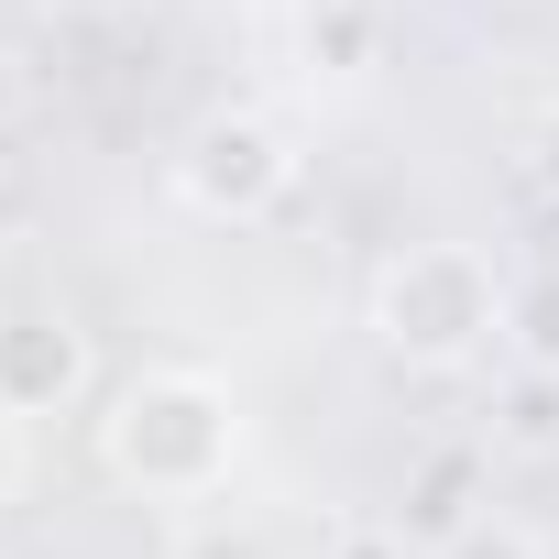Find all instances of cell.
<instances>
[{
  "instance_id": "ba28073f",
  "label": "cell",
  "mask_w": 559,
  "mask_h": 559,
  "mask_svg": "<svg viewBox=\"0 0 559 559\" xmlns=\"http://www.w3.org/2000/svg\"><path fill=\"white\" fill-rule=\"evenodd\" d=\"M559 428V373H526V395H515V439H548Z\"/></svg>"
},
{
  "instance_id": "7a4b0ae2",
  "label": "cell",
  "mask_w": 559,
  "mask_h": 559,
  "mask_svg": "<svg viewBox=\"0 0 559 559\" xmlns=\"http://www.w3.org/2000/svg\"><path fill=\"white\" fill-rule=\"evenodd\" d=\"M373 341L417 373H450L472 352L504 341V286L472 241H406L384 274H373Z\"/></svg>"
},
{
  "instance_id": "8fae6325",
  "label": "cell",
  "mask_w": 559,
  "mask_h": 559,
  "mask_svg": "<svg viewBox=\"0 0 559 559\" xmlns=\"http://www.w3.org/2000/svg\"><path fill=\"white\" fill-rule=\"evenodd\" d=\"M341 559H384V548H373V537H352V548H341Z\"/></svg>"
},
{
  "instance_id": "5b68a950",
  "label": "cell",
  "mask_w": 559,
  "mask_h": 559,
  "mask_svg": "<svg viewBox=\"0 0 559 559\" xmlns=\"http://www.w3.org/2000/svg\"><path fill=\"white\" fill-rule=\"evenodd\" d=\"M504 341L526 373H559V263L526 274V286H504Z\"/></svg>"
},
{
  "instance_id": "52a82bcc",
  "label": "cell",
  "mask_w": 559,
  "mask_h": 559,
  "mask_svg": "<svg viewBox=\"0 0 559 559\" xmlns=\"http://www.w3.org/2000/svg\"><path fill=\"white\" fill-rule=\"evenodd\" d=\"M428 559H548V548H537L515 515H461V526H450Z\"/></svg>"
},
{
  "instance_id": "8992f818",
  "label": "cell",
  "mask_w": 559,
  "mask_h": 559,
  "mask_svg": "<svg viewBox=\"0 0 559 559\" xmlns=\"http://www.w3.org/2000/svg\"><path fill=\"white\" fill-rule=\"evenodd\" d=\"M308 67H330V78L373 67V12L362 0H308Z\"/></svg>"
},
{
  "instance_id": "6da1fadb",
  "label": "cell",
  "mask_w": 559,
  "mask_h": 559,
  "mask_svg": "<svg viewBox=\"0 0 559 559\" xmlns=\"http://www.w3.org/2000/svg\"><path fill=\"white\" fill-rule=\"evenodd\" d=\"M99 461H110V483L165 493V504L219 493L230 461H241V406H230L209 373H143V384L110 395V417H99Z\"/></svg>"
},
{
  "instance_id": "9c48e42d",
  "label": "cell",
  "mask_w": 559,
  "mask_h": 559,
  "mask_svg": "<svg viewBox=\"0 0 559 559\" xmlns=\"http://www.w3.org/2000/svg\"><path fill=\"white\" fill-rule=\"evenodd\" d=\"M23 493V417H0V504Z\"/></svg>"
},
{
  "instance_id": "7c38bea8",
  "label": "cell",
  "mask_w": 559,
  "mask_h": 559,
  "mask_svg": "<svg viewBox=\"0 0 559 559\" xmlns=\"http://www.w3.org/2000/svg\"><path fill=\"white\" fill-rule=\"evenodd\" d=\"M548 154H559V121H548Z\"/></svg>"
},
{
  "instance_id": "30bf717a",
  "label": "cell",
  "mask_w": 559,
  "mask_h": 559,
  "mask_svg": "<svg viewBox=\"0 0 559 559\" xmlns=\"http://www.w3.org/2000/svg\"><path fill=\"white\" fill-rule=\"evenodd\" d=\"M56 12H121V0H56Z\"/></svg>"
},
{
  "instance_id": "277c9868",
  "label": "cell",
  "mask_w": 559,
  "mask_h": 559,
  "mask_svg": "<svg viewBox=\"0 0 559 559\" xmlns=\"http://www.w3.org/2000/svg\"><path fill=\"white\" fill-rule=\"evenodd\" d=\"M88 395V330L67 308H0V417H67Z\"/></svg>"
},
{
  "instance_id": "3957f363",
  "label": "cell",
  "mask_w": 559,
  "mask_h": 559,
  "mask_svg": "<svg viewBox=\"0 0 559 559\" xmlns=\"http://www.w3.org/2000/svg\"><path fill=\"white\" fill-rule=\"evenodd\" d=\"M176 198L198 219H274L297 198V143L286 121H263V110H209L187 143H176Z\"/></svg>"
}]
</instances>
